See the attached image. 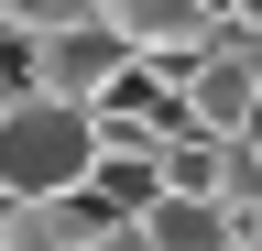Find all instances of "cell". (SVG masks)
<instances>
[{"label": "cell", "instance_id": "2", "mask_svg": "<svg viewBox=\"0 0 262 251\" xmlns=\"http://www.w3.org/2000/svg\"><path fill=\"white\" fill-rule=\"evenodd\" d=\"M88 22L120 55H142V66H196V55H219V22L196 11V0H88Z\"/></svg>", "mask_w": 262, "mask_h": 251}, {"label": "cell", "instance_id": "3", "mask_svg": "<svg viewBox=\"0 0 262 251\" xmlns=\"http://www.w3.org/2000/svg\"><path fill=\"white\" fill-rule=\"evenodd\" d=\"M120 66H131V55H120L110 33H98V22H77V33H44V44H22V99H66V109H98Z\"/></svg>", "mask_w": 262, "mask_h": 251}, {"label": "cell", "instance_id": "5", "mask_svg": "<svg viewBox=\"0 0 262 251\" xmlns=\"http://www.w3.org/2000/svg\"><path fill=\"white\" fill-rule=\"evenodd\" d=\"M131 230H142V251H241V240H229V208H219V197H153Z\"/></svg>", "mask_w": 262, "mask_h": 251}, {"label": "cell", "instance_id": "4", "mask_svg": "<svg viewBox=\"0 0 262 251\" xmlns=\"http://www.w3.org/2000/svg\"><path fill=\"white\" fill-rule=\"evenodd\" d=\"M110 218H98L88 197H22V208H0V251H88Z\"/></svg>", "mask_w": 262, "mask_h": 251}, {"label": "cell", "instance_id": "6", "mask_svg": "<svg viewBox=\"0 0 262 251\" xmlns=\"http://www.w3.org/2000/svg\"><path fill=\"white\" fill-rule=\"evenodd\" d=\"M77 197H88L98 218H142V208L164 197V175H153V153H98V164H88V186H77Z\"/></svg>", "mask_w": 262, "mask_h": 251}, {"label": "cell", "instance_id": "8", "mask_svg": "<svg viewBox=\"0 0 262 251\" xmlns=\"http://www.w3.org/2000/svg\"><path fill=\"white\" fill-rule=\"evenodd\" d=\"M88 251H142V230H131V218H110V230H98Z\"/></svg>", "mask_w": 262, "mask_h": 251}, {"label": "cell", "instance_id": "1", "mask_svg": "<svg viewBox=\"0 0 262 251\" xmlns=\"http://www.w3.org/2000/svg\"><path fill=\"white\" fill-rule=\"evenodd\" d=\"M88 164H98L88 109H66V99H11V109H0V208H22V197H77Z\"/></svg>", "mask_w": 262, "mask_h": 251}, {"label": "cell", "instance_id": "7", "mask_svg": "<svg viewBox=\"0 0 262 251\" xmlns=\"http://www.w3.org/2000/svg\"><path fill=\"white\" fill-rule=\"evenodd\" d=\"M11 99H22V44L0 33V109H11Z\"/></svg>", "mask_w": 262, "mask_h": 251}]
</instances>
